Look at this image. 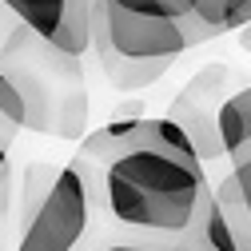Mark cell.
Returning a JSON list of instances; mask_svg holds the SVG:
<instances>
[{
  "instance_id": "cell-10",
  "label": "cell",
  "mask_w": 251,
  "mask_h": 251,
  "mask_svg": "<svg viewBox=\"0 0 251 251\" xmlns=\"http://www.w3.org/2000/svg\"><path fill=\"white\" fill-rule=\"evenodd\" d=\"M108 4L120 12H132V16H151V20H187L192 16L183 0H108Z\"/></svg>"
},
{
  "instance_id": "cell-14",
  "label": "cell",
  "mask_w": 251,
  "mask_h": 251,
  "mask_svg": "<svg viewBox=\"0 0 251 251\" xmlns=\"http://www.w3.org/2000/svg\"><path fill=\"white\" fill-rule=\"evenodd\" d=\"M8 200H12V172L0 176V224H4V215H8Z\"/></svg>"
},
{
  "instance_id": "cell-9",
  "label": "cell",
  "mask_w": 251,
  "mask_h": 251,
  "mask_svg": "<svg viewBox=\"0 0 251 251\" xmlns=\"http://www.w3.org/2000/svg\"><path fill=\"white\" fill-rule=\"evenodd\" d=\"M84 128H88V92L84 88H72L68 96L60 100V108H56L52 132L64 136V140H76V136H84Z\"/></svg>"
},
{
  "instance_id": "cell-5",
  "label": "cell",
  "mask_w": 251,
  "mask_h": 251,
  "mask_svg": "<svg viewBox=\"0 0 251 251\" xmlns=\"http://www.w3.org/2000/svg\"><path fill=\"white\" fill-rule=\"evenodd\" d=\"M219 144H224V155H231L235 168L251 160V84L235 88L231 96L219 104Z\"/></svg>"
},
{
  "instance_id": "cell-13",
  "label": "cell",
  "mask_w": 251,
  "mask_h": 251,
  "mask_svg": "<svg viewBox=\"0 0 251 251\" xmlns=\"http://www.w3.org/2000/svg\"><path fill=\"white\" fill-rule=\"evenodd\" d=\"M104 251H192L187 243H176V247H144V243H112V247H104Z\"/></svg>"
},
{
  "instance_id": "cell-4",
  "label": "cell",
  "mask_w": 251,
  "mask_h": 251,
  "mask_svg": "<svg viewBox=\"0 0 251 251\" xmlns=\"http://www.w3.org/2000/svg\"><path fill=\"white\" fill-rule=\"evenodd\" d=\"M227 80H231V68L211 64V68H203L192 84H187L179 96H176V104H172V120L179 124L187 136H192L200 160H219V155H224L215 116H219V104L227 100V96L219 100V92H224Z\"/></svg>"
},
{
  "instance_id": "cell-17",
  "label": "cell",
  "mask_w": 251,
  "mask_h": 251,
  "mask_svg": "<svg viewBox=\"0 0 251 251\" xmlns=\"http://www.w3.org/2000/svg\"><path fill=\"white\" fill-rule=\"evenodd\" d=\"M8 172V144H0V176Z\"/></svg>"
},
{
  "instance_id": "cell-6",
  "label": "cell",
  "mask_w": 251,
  "mask_h": 251,
  "mask_svg": "<svg viewBox=\"0 0 251 251\" xmlns=\"http://www.w3.org/2000/svg\"><path fill=\"white\" fill-rule=\"evenodd\" d=\"M28 32H32L36 40H52L60 32V24H64V16L80 4V0H0Z\"/></svg>"
},
{
  "instance_id": "cell-7",
  "label": "cell",
  "mask_w": 251,
  "mask_h": 251,
  "mask_svg": "<svg viewBox=\"0 0 251 251\" xmlns=\"http://www.w3.org/2000/svg\"><path fill=\"white\" fill-rule=\"evenodd\" d=\"M100 64H104V76H108L116 88H124V92L144 88V84H151L155 76L168 72V60H160V64H144V60H124V56H116V52H108V48H100Z\"/></svg>"
},
{
  "instance_id": "cell-2",
  "label": "cell",
  "mask_w": 251,
  "mask_h": 251,
  "mask_svg": "<svg viewBox=\"0 0 251 251\" xmlns=\"http://www.w3.org/2000/svg\"><path fill=\"white\" fill-rule=\"evenodd\" d=\"M88 231V187L80 164L60 168L28 215L16 251H72Z\"/></svg>"
},
{
  "instance_id": "cell-3",
  "label": "cell",
  "mask_w": 251,
  "mask_h": 251,
  "mask_svg": "<svg viewBox=\"0 0 251 251\" xmlns=\"http://www.w3.org/2000/svg\"><path fill=\"white\" fill-rule=\"evenodd\" d=\"M96 48H108L124 60H144V64H160V60L179 56L187 44V28L183 20H151V16H132V12H120L112 8L108 0H100L96 12Z\"/></svg>"
},
{
  "instance_id": "cell-16",
  "label": "cell",
  "mask_w": 251,
  "mask_h": 251,
  "mask_svg": "<svg viewBox=\"0 0 251 251\" xmlns=\"http://www.w3.org/2000/svg\"><path fill=\"white\" fill-rule=\"evenodd\" d=\"M239 44H243V52H251V24L239 28Z\"/></svg>"
},
{
  "instance_id": "cell-15",
  "label": "cell",
  "mask_w": 251,
  "mask_h": 251,
  "mask_svg": "<svg viewBox=\"0 0 251 251\" xmlns=\"http://www.w3.org/2000/svg\"><path fill=\"white\" fill-rule=\"evenodd\" d=\"M235 179H239V187H243V200H247V211H251V160L235 168Z\"/></svg>"
},
{
  "instance_id": "cell-8",
  "label": "cell",
  "mask_w": 251,
  "mask_h": 251,
  "mask_svg": "<svg viewBox=\"0 0 251 251\" xmlns=\"http://www.w3.org/2000/svg\"><path fill=\"white\" fill-rule=\"evenodd\" d=\"M215 200H219V207H224V215H227V227L235 235V247L251 251V211H247V200H243V187H239L235 172L215 187Z\"/></svg>"
},
{
  "instance_id": "cell-1",
  "label": "cell",
  "mask_w": 251,
  "mask_h": 251,
  "mask_svg": "<svg viewBox=\"0 0 251 251\" xmlns=\"http://www.w3.org/2000/svg\"><path fill=\"white\" fill-rule=\"evenodd\" d=\"M207 196L211 187L200 160L148 148L136 136L124 144V155H116L104 172V203L112 219L140 231L187 235Z\"/></svg>"
},
{
  "instance_id": "cell-11",
  "label": "cell",
  "mask_w": 251,
  "mask_h": 251,
  "mask_svg": "<svg viewBox=\"0 0 251 251\" xmlns=\"http://www.w3.org/2000/svg\"><path fill=\"white\" fill-rule=\"evenodd\" d=\"M0 120L4 128H28V104H24V92L16 88V80L0 68Z\"/></svg>"
},
{
  "instance_id": "cell-12",
  "label": "cell",
  "mask_w": 251,
  "mask_h": 251,
  "mask_svg": "<svg viewBox=\"0 0 251 251\" xmlns=\"http://www.w3.org/2000/svg\"><path fill=\"white\" fill-rule=\"evenodd\" d=\"M251 24V0H224V32Z\"/></svg>"
}]
</instances>
